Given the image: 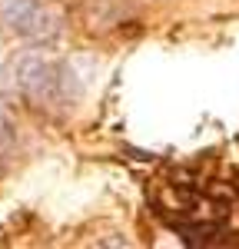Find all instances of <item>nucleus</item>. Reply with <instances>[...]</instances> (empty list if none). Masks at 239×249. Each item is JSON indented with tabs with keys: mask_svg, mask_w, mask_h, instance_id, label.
Returning <instances> with one entry per match:
<instances>
[{
	"mask_svg": "<svg viewBox=\"0 0 239 249\" xmlns=\"http://www.w3.org/2000/svg\"><path fill=\"white\" fill-rule=\"evenodd\" d=\"M7 83L20 100H27L30 107L47 110V113L73 107L80 96V80L73 73V67L47 50L17 53L7 63Z\"/></svg>",
	"mask_w": 239,
	"mask_h": 249,
	"instance_id": "f257e3e1",
	"label": "nucleus"
},
{
	"mask_svg": "<svg viewBox=\"0 0 239 249\" xmlns=\"http://www.w3.org/2000/svg\"><path fill=\"white\" fill-rule=\"evenodd\" d=\"M0 27L30 43H53L63 34V14L53 0H0Z\"/></svg>",
	"mask_w": 239,
	"mask_h": 249,
	"instance_id": "f03ea898",
	"label": "nucleus"
},
{
	"mask_svg": "<svg viewBox=\"0 0 239 249\" xmlns=\"http://www.w3.org/2000/svg\"><path fill=\"white\" fill-rule=\"evenodd\" d=\"M10 150H14V120L7 113V107L0 103V166L10 156Z\"/></svg>",
	"mask_w": 239,
	"mask_h": 249,
	"instance_id": "7ed1b4c3",
	"label": "nucleus"
}]
</instances>
